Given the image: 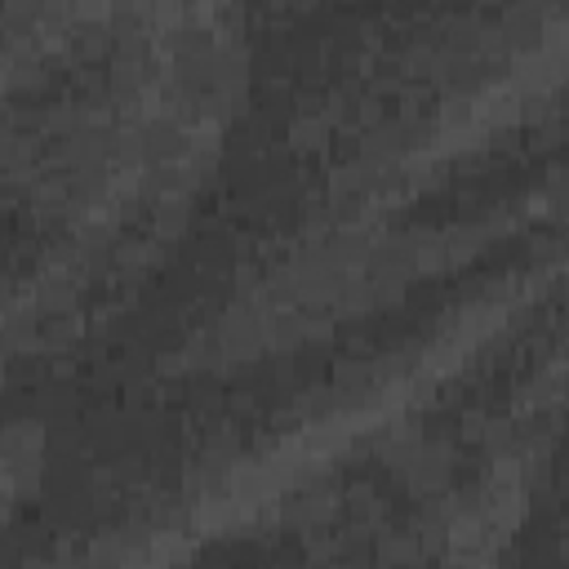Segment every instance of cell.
Returning <instances> with one entry per match:
<instances>
[{
	"label": "cell",
	"instance_id": "1",
	"mask_svg": "<svg viewBox=\"0 0 569 569\" xmlns=\"http://www.w3.org/2000/svg\"><path fill=\"white\" fill-rule=\"evenodd\" d=\"M249 98L240 0L9 4V360L111 320L169 258Z\"/></svg>",
	"mask_w": 569,
	"mask_h": 569
}]
</instances>
